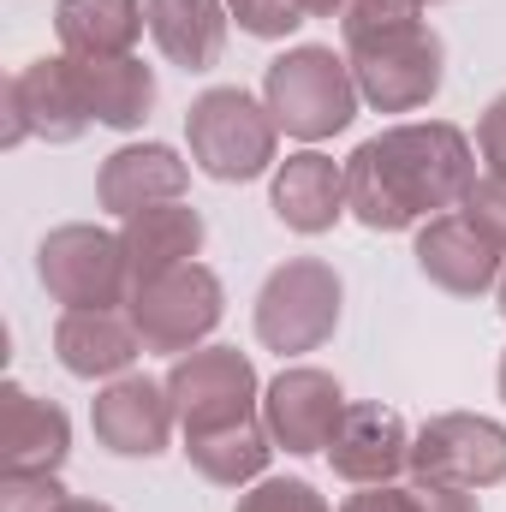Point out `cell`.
<instances>
[{
    "label": "cell",
    "instance_id": "cell-15",
    "mask_svg": "<svg viewBox=\"0 0 506 512\" xmlns=\"http://www.w3.org/2000/svg\"><path fill=\"white\" fill-rule=\"evenodd\" d=\"M328 465L334 477H346L352 489H381L399 471H411V429L399 411L387 405H346L334 441H328Z\"/></svg>",
    "mask_w": 506,
    "mask_h": 512
},
{
    "label": "cell",
    "instance_id": "cell-8",
    "mask_svg": "<svg viewBox=\"0 0 506 512\" xmlns=\"http://www.w3.org/2000/svg\"><path fill=\"white\" fill-rule=\"evenodd\" d=\"M167 399L179 411V435L262 417V382H256V364L239 346H197V352L173 358Z\"/></svg>",
    "mask_w": 506,
    "mask_h": 512
},
{
    "label": "cell",
    "instance_id": "cell-11",
    "mask_svg": "<svg viewBox=\"0 0 506 512\" xmlns=\"http://www.w3.org/2000/svg\"><path fill=\"white\" fill-rule=\"evenodd\" d=\"M346 405H352L346 387L328 370H316V364H286L274 382L262 387V423H268L274 447H286L298 459L304 453H328Z\"/></svg>",
    "mask_w": 506,
    "mask_h": 512
},
{
    "label": "cell",
    "instance_id": "cell-26",
    "mask_svg": "<svg viewBox=\"0 0 506 512\" xmlns=\"http://www.w3.org/2000/svg\"><path fill=\"white\" fill-rule=\"evenodd\" d=\"M227 12L239 18V30L256 36V42H286L304 24L298 0H227Z\"/></svg>",
    "mask_w": 506,
    "mask_h": 512
},
{
    "label": "cell",
    "instance_id": "cell-20",
    "mask_svg": "<svg viewBox=\"0 0 506 512\" xmlns=\"http://www.w3.org/2000/svg\"><path fill=\"white\" fill-rule=\"evenodd\" d=\"M143 18H149V36L155 48L185 66V72H209L227 48V0H143Z\"/></svg>",
    "mask_w": 506,
    "mask_h": 512
},
{
    "label": "cell",
    "instance_id": "cell-27",
    "mask_svg": "<svg viewBox=\"0 0 506 512\" xmlns=\"http://www.w3.org/2000/svg\"><path fill=\"white\" fill-rule=\"evenodd\" d=\"M72 501L60 489L54 471H36V477H0V512H60Z\"/></svg>",
    "mask_w": 506,
    "mask_h": 512
},
{
    "label": "cell",
    "instance_id": "cell-36",
    "mask_svg": "<svg viewBox=\"0 0 506 512\" xmlns=\"http://www.w3.org/2000/svg\"><path fill=\"white\" fill-rule=\"evenodd\" d=\"M417 6H441V0H417Z\"/></svg>",
    "mask_w": 506,
    "mask_h": 512
},
{
    "label": "cell",
    "instance_id": "cell-25",
    "mask_svg": "<svg viewBox=\"0 0 506 512\" xmlns=\"http://www.w3.org/2000/svg\"><path fill=\"white\" fill-rule=\"evenodd\" d=\"M459 215L506 256V173H477V185L465 191V203H459Z\"/></svg>",
    "mask_w": 506,
    "mask_h": 512
},
{
    "label": "cell",
    "instance_id": "cell-34",
    "mask_svg": "<svg viewBox=\"0 0 506 512\" xmlns=\"http://www.w3.org/2000/svg\"><path fill=\"white\" fill-rule=\"evenodd\" d=\"M495 382H501V399H506V352H501V370H495Z\"/></svg>",
    "mask_w": 506,
    "mask_h": 512
},
{
    "label": "cell",
    "instance_id": "cell-2",
    "mask_svg": "<svg viewBox=\"0 0 506 512\" xmlns=\"http://www.w3.org/2000/svg\"><path fill=\"white\" fill-rule=\"evenodd\" d=\"M262 102L274 114V126L298 143H322L334 131L358 120V78L346 66V54L322 48V42H298L286 54L268 60L262 72Z\"/></svg>",
    "mask_w": 506,
    "mask_h": 512
},
{
    "label": "cell",
    "instance_id": "cell-10",
    "mask_svg": "<svg viewBox=\"0 0 506 512\" xmlns=\"http://www.w3.org/2000/svg\"><path fill=\"white\" fill-rule=\"evenodd\" d=\"M96 126L84 84H78V60L54 54V60H30L24 72L6 78V149H18L24 137L42 143H78Z\"/></svg>",
    "mask_w": 506,
    "mask_h": 512
},
{
    "label": "cell",
    "instance_id": "cell-24",
    "mask_svg": "<svg viewBox=\"0 0 506 512\" xmlns=\"http://www.w3.org/2000/svg\"><path fill=\"white\" fill-rule=\"evenodd\" d=\"M233 512H328V501L304 477H262L251 489H239V507Z\"/></svg>",
    "mask_w": 506,
    "mask_h": 512
},
{
    "label": "cell",
    "instance_id": "cell-19",
    "mask_svg": "<svg viewBox=\"0 0 506 512\" xmlns=\"http://www.w3.org/2000/svg\"><path fill=\"white\" fill-rule=\"evenodd\" d=\"M203 239H209V227H203V215H197L185 197L126 215V221H120V245H126V262H131V286L197 262Z\"/></svg>",
    "mask_w": 506,
    "mask_h": 512
},
{
    "label": "cell",
    "instance_id": "cell-1",
    "mask_svg": "<svg viewBox=\"0 0 506 512\" xmlns=\"http://www.w3.org/2000/svg\"><path fill=\"white\" fill-rule=\"evenodd\" d=\"M477 185V149L447 120H405L346 155V215L370 233H405L447 215Z\"/></svg>",
    "mask_w": 506,
    "mask_h": 512
},
{
    "label": "cell",
    "instance_id": "cell-16",
    "mask_svg": "<svg viewBox=\"0 0 506 512\" xmlns=\"http://www.w3.org/2000/svg\"><path fill=\"white\" fill-rule=\"evenodd\" d=\"M66 453H72V417L18 382L0 387V477H36V471L60 477Z\"/></svg>",
    "mask_w": 506,
    "mask_h": 512
},
{
    "label": "cell",
    "instance_id": "cell-14",
    "mask_svg": "<svg viewBox=\"0 0 506 512\" xmlns=\"http://www.w3.org/2000/svg\"><path fill=\"white\" fill-rule=\"evenodd\" d=\"M268 209L286 233L298 239H322L340 227L346 215V161L322 155V149H298L274 167V185H268Z\"/></svg>",
    "mask_w": 506,
    "mask_h": 512
},
{
    "label": "cell",
    "instance_id": "cell-18",
    "mask_svg": "<svg viewBox=\"0 0 506 512\" xmlns=\"http://www.w3.org/2000/svg\"><path fill=\"white\" fill-rule=\"evenodd\" d=\"M143 340L131 328L126 310H66L54 322V358L66 376L78 382H114V376H131Z\"/></svg>",
    "mask_w": 506,
    "mask_h": 512
},
{
    "label": "cell",
    "instance_id": "cell-28",
    "mask_svg": "<svg viewBox=\"0 0 506 512\" xmlns=\"http://www.w3.org/2000/svg\"><path fill=\"white\" fill-rule=\"evenodd\" d=\"M411 18H423L417 0H352L340 12V30H346V42H358V36H376V30H393V24H411Z\"/></svg>",
    "mask_w": 506,
    "mask_h": 512
},
{
    "label": "cell",
    "instance_id": "cell-9",
    "mask_svg": "<svg viewBox=\"0 0 506 512\" xmlns=\"http://www.w3.org/2000/svg\"><path fill=\"white\" fill-rule=\"evenodd\" d=\"M411 483L495 489L506 483V423L483 411H441L411 435Z\"/></svg>",
    "mask_w": 506,
    "mask_h": 512
},
{
    "label": "cell",
    "instance_id": "cell-30",
    "mask_svg": "<svg viewBox=\"0 0 506 512\" xmlns=\"http://www.w3.org/2000/svg\"><path fill=\"white\" fill-rule=\"evenodd\" d=\"M340 512H417V483H381V489H358Z\"/></svg>",
    "mask_w": 506,
    "mask_h": 512
},
{
    "label": "cell",
    "instance_id": "cell-5",
    "mask_svg": "<svg viewBox=\"0 0 506 512\" xmlns=\"http://www.w3.org/2000/svg\"><path fill=\"white\" fill-rule=\"evenodd\" d=\"M340 304H346V286H340L334 262L292 256L256 292V340L268 352H280V358L322 352L334 340V328H340Z\"/></svg>",
    "mask_w": 506,
    "mask_h": 512
},
{
    "label": "cell",
    "instance_id": "cell-13",
    "mask_svg": "<svg viewBox=\"0 0 506 512\" xmlns=\"http://www.w3.org/2000/svg\"><path fill=\"white\" fill-rule=\"evenodd\" d=\"M417 274L429 280V286H441L447 298H483L489 286H501L506 274V256L459 215V209H447V215H429L423 227H417Z\"/></svg>",
    "mask_w": 506,
    "mask_h": 512
},
{
    "label": "cell",
    "instance_id": "cell-23",
    "mask_svg": "<svg viewBox=\"0 0 506 512\" xmlns=\"http://www.w3.org/2000/svg\"><path fill=\"white\" fill-rule=\"evenodd\" d=\"M78 84H84V102H90L96 126L108 131H137L155 108V66H143L137 54H126V60H78Z\"/></svg>",
    "mask_w": 506,
    "mask_h": 512
},
{
    "label": "cell",
    "instance_id": "cell-12",
    "mask_svg": "<svg viewBox=\"0 0 506 512\" xmlns=\"http://www.w3.org/2000/svg\"><path fill=\"white\" fill-rule=\"evenodd\" d=\"M90 429L114 459H155V453H167V441L179 429V411L167 399V382L114 376L90 405Z\"/></svg>",
    "mask_w": 506,
    "mask_h": 512
},
{
    "label": "cell",
    "instance_id": "cell-17",
    "mask_svg": "<svg viewBox=\"0 0 506 512\" xmlns=\"http://www.w3.org/2000/svg\"><path fill=\"white\" fill-rule=\"evenodd\" d=\"M191 185V161H179L173 143H126L102 161L96 173V203L108 215H137V209H155V203H179Z\"/></svg>",
    "mask_w": 506,
    "mask_h": 512
},
{
    "label": "cell",
    "instance_id": "cell-21",
    "mask_svg": "<svg viewBox=\"0 0 506 512\" xmlns=\"http://www.w3.org/2000/svg\"><path fill=\"white\" fill-rule=\"evenodd\" d=\"M143 30L149 18L137 0H60L54 6V36L72 60H126Z\"/></svg>",
    "mask_w": 506,
    "mask_h": 512
},
{
    "label": "cell",
    "instance_id": "cell-3",
    "mask_svg": "<svg viewBox=\"0 0 506 512\" xmlns=\"http://www.w3.org/2000/svg\"><path fill=\"white\" fill-rule=\"evenodd\" d=\"M185 143H191V167L209 173L215 185H245L274 167L280 126L268 114V102H256L239 84H215L185 108Z\"/></svg>",
    "mask_w": 506,
    "mask_h": 512
},
{
    "label": "cell",
    "instance_id": "cell-32",
    "mask_svg": "<svg viewBox=\"0 0 506 512\" xmlns=\"http://www.w3.org/2000/svg\"><path fill=\"white\" fill-rule=\"evenodd\" d=\"M346 6H352V0H298V12H304V18H340Z\"/></svg>",
    "mask_w": 506,
    "mask_h": 512
},
{
    "label": "cell",
    "instance_id": "cell-31",
    "mask_svg": "<svg viewBox=\"0 0 506 512\" xmlns=\"http://www.w3.org/2000/svg\"><path fill=\"white\" fill-rule=\"evenodd\" d=\"M417 512H483L471 489H447V483H417Z\"/></svg>",
    "mask_w": 506,
    "mask_h": 512
},
{
    "label": "cell",
    "instance_id": "cell-4",
    "mask_svg": "<svg viewBox=\"0 0 506 512\" xmlns=\"http://www.w3.org/2000/svg\"><path fill=\"white\" fill-rule=\"evenodd\" d=\"M346 66L358 78V96L376 114H417L447 84V42L429 18H411V24L346 42Z\"/></svg>",
    "mask_w": 506,
    "mask_h": 512
},
{
    "label": "cell",
    "instance_id": "cell-7",
    "mask_svg": "<svg viewBox=\"0 0 506 512\" xmlns=\"http://www.w3.org/2000/svg\"><path fill=\"white\" fill-rule=\"evenodd\" d=\"M36 280L66 310H120L131 298V262L120 233L66 221L36 245Z\"/></svg>",
    "mask_w": 506,
    "mask_h": 512
},
{
    "label": "cell",
    "instance_id": "cell-29",
    "mask_svg": "<svg viewBox=\"0 0 506 512\" xmlns=\"http://www.w3.org/2000/svg\"><path fill=\"white\" fill-rule=\"evenodd\" d=\"M477 149H483L489 173H506V90L483 108V120H477Z\"/></svg>",
    "mask_w": 506,
    "mask_h": 512
},
{
    "label": "cell",
    "instance_id": "cell-22",
    "mask_svg": "<svg viewBox=\"0 0 506 512\" xmlns=\"http://www.w3.org/2000/svg\"><path fill=\"white\" fill-rule=\"evenodd\" d=\"M179 453H185V465H191L203 483H215V489H251V483H262V471H268L274 435H268L262 417H245V423H227V429H197V435H185Z\"/></svg>",
    "mask_w": 506,
    "mask_h": 512
},
{
    "label": "cell",
    "instance_id": "cell-33",
    "mask_svg": "<svg viewBox=\"0 0 506 512\" xmlns=\"http://www.w3.org/2000/svg\"><path fill=\"white\" fill-rule=\"evenodd\" d=\"M60 512H114V507H108V501H78V495H72Z\"/></svg>",
    "mask_w": 506,
    "mask_h": 512
},
{
    "label": "cell",
    "instance_id": "cell-35",
    "mask_svg": "<svg viewBox=\"0 0 506 512\" xmlns=\"http://www.w3.org/2000/svg\"><path fill=\"white\" fill-rule=\"evenodd\" d=\"M495 292H501V316H506V274H501V286H495Z\"/></svg>",
    "mask_w": 506,
    "mask_h": 512
},
{
    "label": "cell",
    "instance_id": "cell-6",
    "mask_svg": "<svg viewBox=\"0 0 506 512\" xmlns=\"http://www.w3.org/2000/svg\"><path fill=\"white\" fill-rule=\"evenodd\" d=\"M126 316H131V328H137V340H143V352L185 358V352H197L221 328L227 286H221V274L209 262H185L173 274H155V280L131 286Z\"/></svg>",
    "mask_w": 506,
    "mask_h": 512
}]
</instances>
